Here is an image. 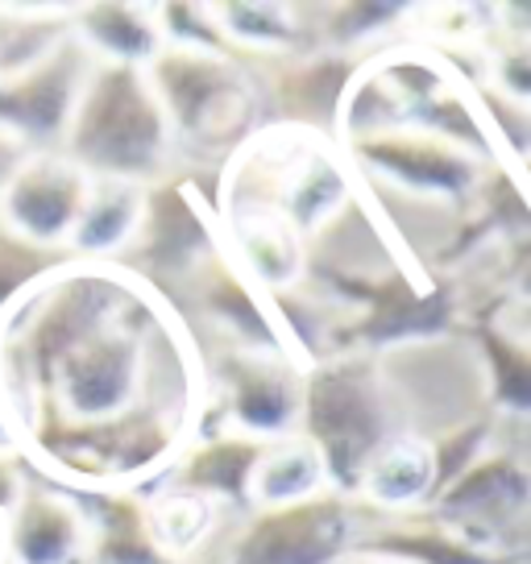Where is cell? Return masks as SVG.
Listing matches in <instances>:
<instances>
[{"instance_id":"3","label":"cell","mask_w":531,"mask_h":564,"mask_svg":"<svg viewBox=\"0 0 531 564\" xmlns=\"http://www.w3.org/2000/svg\"><path fill=\"white\" fill-rule=\"evenodd\" d=\"M142 70L166 112L175 159L229 162L249 138H258V88L232 54L162 46Z\"/></svg>"},{"instance_id":"10","label":"cell","mask_w":531,"mask_h":564,"mask_svg":"<svg viewBox=\"0 0 531 564\" xmlns=\"http://www.w3.org/2000/svg\"><path fill=\"white\" fill-rule=\"evenodd\" d=\"M0 552L13 564H84L88 514L79 494L21 469V486L0 519Z\"/></svg>"},{"instance_id":"11","label":"cell","mask_w":531,"mask_h":564,"mask_svg":"<svg viewBox=\"0 0 531 564\" xmlns=\"http://www.w3.org/2000/svg\"><path fill=\"white\" fill-rule=\"evenodd\" d=\"M84 195H88V175L58 150L25 154L0 192V225H9L30 246L67 253V237L79 220Z\"/></svg>"},{"instance_id":"17","label":"cell","mask_w":531,"mask_h":564,"mask_svg":"<svg viewBox=\"0 0 531 564\" xmlns=\"http://www.w3.org/2000/svg\"><path fill=\"white\" fill-rule=\"evenodd\" d=\"M328 490L316 453L300 436L266 441L258 469L249 477V507H295Z\"/></svg>"},{"instance_id":"22","label":"cell","mask_w":531,"mask_h":564,"mask_svg":"<svg viewBox=\"0 0 531 564\" xmlns=\"http://www.w3.org/2000/svg\"><path fill=\"white\" fill-rule=\"evenodd\" d=\"M0 564H13V561H9V556H4V552H0Z\"/></svg>"},{"instance_id":"15","label":"cell","mask_w":531,"mask_h":564,"mask_svg":"<svg viewBox=\"0 0 531 564\" xmlns=\"http://www.w3.org/2000/svg\"><path fill=\"white\" fill-rule=\"evenodd\" d=\"M145 187L121 178H88V195L67 237V258L75 262H121L133 232L142 225Z\"/></svg>"},{"instance_id":"16","label":"cell","mask_w":531,"mask_h":564,"mask_svg":"<svg viewBox=\"0 0 531 564\" xmlns=\"http://www.w3.org/2000/svg\"><path fill=\"white\" fill-rule=\"evenodd\" d=\"M72 34L88 46L96 63L145 67L162 51L154 9L145 4H88L72 13Z\"/></svg>"},{"instance_id":"8","label":"cell","mask_w":531,"mask_h":564,"mask_svg":"<svg viewBox=\"0 0 531 564\" xmlns=\"http://www.w3.org/2000/svg\"><path fill=\"white\" fill-rule=\"evenodd\" d=\"M345 162L354 171L357 187L441 204V208H469L486 175V162L469 159L465 150L420 129H394V133L349 141Z\"/></svg>"},{"instance_id":"19","label":"cell","mask_w":531,"mask_h":564,"mask_svg":"<svg viewBox=\"0 0 531 564\" xmlns=\"http://www.w3.org/2000/svg\"><path fill=\"white\" fill-rule=\"evenodd\" d=\"M67 262H72L67 253L30 246L9 225H0V319L9 316L34 286H42L54 270H63Z\"/></svg>"},{"instance_id":"20","label":"cell","mask_w":531,"mask_h":564,"mask_svg":"<svg viewBox=\"0 0 531 564\" xmlns=\"http://www.w3.org/2000/svg\"><path fill=\"white\" fill-rule=\"evenodd\" d=\"M21 159H25V150H21L9 133H0V192H4V183H9V178H13V171L21 166Z\"/></svg>"},{"instance_id":"18","label":"cell","mask_w":531,"mask_h":564,"mask_svg":"<svg viewBox=\"0 0 531 564\" xmlns=\"http://www.w3.org/2000/svg\"><path fill=\"white\" fill-rule=\"evenodd\" d=\"M72 34V13L63 9H0V84L25 70L34 58L51 51L54 42Z\"/></svg>"},{"instance_id":"13","label":"cell","mask_w":531,"mask_h":564,"mask_svg":"<svg viewBox=\"0 0 531 564\" xmlns=\"http://www.w3.org/2000/svg\"><path fill=\"white\" fill-rule=\"evenodd\" d=\"M262 448L266 441H249L237 432H199L187 441L162 481L213 502L220 511H249V477L258 469Z\"/></svg>"},{"instance_id":"5","label":"cell","mask_w":531,"mask_h":564,"mask_svg":"<svg viewBox=\"0 0 531 564\" xmlns=\"http://www.w3.org/2000/svg\"><path fill=\"white\" fill-rule=\"evenodd\" d=\"M357 502L324 490L295 507H249L225 514L192 564H340L354 547Z\"/></svg>"},{"instance_id":"23","label":"cell","mask_w":531,"mask_h":564,"mask_svg":"<svg viewBox=\"0 0 531 564\" xmlns=\"http://www.w3.org/2000/svg\"><path fill=\"white\" fill-rule=\"evenodd\" d=\"M84 564H88V561H84Z\"/></svg>"},{"instance_id":"7","label":"cell","mask_w":531,"mask_h":564,"mask_svg":"<svg viewBox=\"0 0 531 564\" xmlns=\"http://www.w3.org/2000/svg\"><path fill=\"white\" fill-rule=\"evenodd\" d=\"M220 253V225L192 175H166L145 187L142 225L121 253V270L145 282L154 295L192 279L199 265Z\"/></svg>"},{"instance_id":"6","label":"cell","mask_w":531,"mask_h":564,"mask_svg":"<svg viewBox=\"0 0 531 564\" xmlns=\"http://www.w3.org/2000/svg\"><path fill=\"white\" fill-rule=\"evenodd\" d=\"M303 361L286 349H213L199 357L204 406H220V432L249 441L295 436L303 399Z\"/></svg>"},{"instance_id":"21","label":"cell","mask_w":531,"mask_h":564,"mask_svg":"<svg viewBox=\"0 0 531 564\" xmlns=\"http://www.w3.org/2000/svg\"><path fill=\"white\" fill-rule=\"evenodd\" d=\"M340 564H390V561H373V556H345Z\"/></svg>"},{"instance_id":"1","label":"cell","mask_w":531,"mask_h":564,"mask_svg":"<svg viewBox=\"0 0 531 564\" xmlns=\"http://www.w3.org/2000/svg\"><path fill=\"white\" fill-rule=\"evenodd\" d=\"M58 154L88 178H121L150 187L171 175L175 138L145 70L96 63Z\"/></svg>"},{"instance_id":"12","label":"cell","mask_w":531,"mask_h":564,"mask_svg":"<svg viewBox=\"0 0 531 564\" xmlns=\"http://www.w3.org/2000/svg\"><path fill=\"white\" fill-rule=\"evenodd\" d=\"M349 556H373L390 564H507L465 544L457 531L436 523L427 511L378 514L357 507V531Z\"/></svg>"},{"instance_id":"2","label":"cell","mask_w":531,"mask_h":564,"mask_svg":"<svg viewBox=\"0 0 531 564\" xmlns=\"http://www.w3.org/2000/svg\"><path fill=\"white\" fill-rule=\"evenodd\" d=\"M403 432L373 352H337L303 370L300 436L316 453L328 490L354 498L382 444Z\"/></svg>"},{"instance_id":"4","label":"cell","mask_w":531,"mask_h":564,"mask_svg":"<svg viewBox=\"0 0 531 564\" xmlns=\"http://www.w3.org/2000/svg\"><path fill=\"white\" fill-rule=\"evenodd\" d=\"M523 423L502 420L490 448L469 460L453 481H444L424 511L457 531L465 544L507 564H528V507L531 477L523 457Z\"/></svg>"},{"instance_id":"9","label":"cell","mask_w":531,"mask_h":564,"mask_svg":"<svg viewBox=\"0 0 531 564\" xmlns=\"http://www.w3.org/2000/svg\"><path fill=\"white\" fill-rule=\"evenodd\" d=\"M91 67L96 58L75 34L54 42L42 58L0 84V133H9L25 154L58 150Z\"/></svg>"},{"instance_id":"14","label":"cell","mask_w":531,"mask_h":564,"mask_svg":"<svg viewBox=\"0 0 531 564\" xmlns=\"http://www.w3.org/2000/svg\"><path fill=\"white\" fill-rule=\"evenodd\" d=\"M436 494V465L427 441L411 432H394L361 474L354 502L378 514H408L424 511Z\"/></svg>"}]
</instances>
